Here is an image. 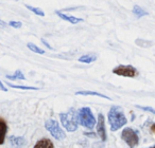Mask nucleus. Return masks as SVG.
Segmentation results:
<instances>
[{
    "label": "nucleus",
    "mask_w": 155,
    "mask_h": 148,
    "mask_svg": "<svg viewBox=\"0 0 155 148\" xmlns=\"http://www.w3.org/2000/svg\"><path fill=\"white\" fill-rule=\"evenodd\" d=\"M108 123H110V130L112 131H117L120 128H122L123 126H125L127 123V120L124 115L122 108L120 106H112L108 111L107 114Z\"/></svg>",
    "instance_id": "obj_1"
},
{
    "label": "nucleus",
    "mask_w": 155,
    "mask_h": 148,
    "mask_svg": "<svg viewBox=\"0 0 155 148\" xmlns=\"http://www.w3.org/2000/svg\"><path fill=\"white\" fill-rule=\"evenodd\" d=\"M60 120L63 127L68 132H74L79 127V112L74 108H70L68 112L60 113Z\"/></svg>",
    "instance_id": "obj_2"
},
{
    "label": "nucleus",
    "mask_w": 155,
    "mask_h": 148,
    "mask_svg": "<svg viewBox=\"0 0 155 148\" xmlns=\"http://www.w3.org/2000/svg\"><path fill=\"white\" fill-rule=\"evenodd\" d=\"M79 122L80 125L87 129H94L97 125L98 120H96L93 111L89 107H82L79 109Z\"/></svg>",
    "instance_id": "obj_3"
},
{
    "label": "nucleus",
    "mask_w": 155,
    "mask_h": 148,
    "mask_svg": "<svg viewBox=\"0 0 155 148\" xmlns=\"http://www.w3.org/2000/svg\"><path fill=\"white\" fill-rule=\"evenodd\" d=\"M45 127L48 130V132L56 140H64L66 137V133L64 132L62 128L60 127L58 122H56L53 118H49L45 122Z\"/></svg>",
    "instance_id": "obj_4"
},
{
    "label": "nucleus",
    "mask_w": 155,
    "mask_h": 148,
    "mask_svg": "<svg viewBox=\"0 0 155 148\" xmlns=\"http://www.w3.org/2000/svg\"><path fill=\"white\" fill-rule=\"evenodd\" d=\"M121 139L130 146V147H136L139 144V135L136 130L131 127H127L121 132Z\"/></svg>",
    "instance_id": "obj_5"
},
{
    "label": "nucleus",
    "mask_w": 155,
    "mask_h": 148,
    "mask_svg": "<svg viewBox=\"0 0 155 148\" xmlns=\"http://www.w3.org/2000/svg\"><path fill=\"white\" fill-rule=\"evenodd\" d=\"M113 73L119 76H123V77H136L138 75V71L136 68H134L133 66H124V65H120L117 66L113 69Z\"/></svg>",
    "instance_id": "obj_6"
},
{
    "label": "nucleus",
    "mask_w": 155,
    "mask_h": 148,
    "mask_svg": "<svg viewBox=\"0 0 155 148\" xmlns=\"http://www.w3.org/2000/svg\"><path fill=\"white\" fill-rule=\"evenodd\" d=\"M97 132L102 141H106V128H105V120L102 113H99L97 122Z\"/></svg>",
    "instance_id": "obj_7"
},
{
    "label": "nucleus",
    "mask_w": 155,
    "mask_h": 148,
    "mask_svg": "<svg viewBox=\"0 0 155 148\" xmlns=\"http://www.w3.org/2000/svg\"><path fill=\"white\" fill-rule=\"evenodd\" d=\"M55 14L60 18H62L63 20L70 22V24H80V22L84 21V19H83V18H79V17H74V16L66 15V14L62 13V12H60V11H55Z\"/></svg>",
    "instance_id": "obj_8"
},
{
    "label": "nucleus",
    "mask_w": 155,
    "mask_h": 148,
    "mask_svg": "<svg viewBox=\"0 0 155 148\" xmlns=\"http://www.w3.org/2000/svg\"><path fill=\"white\" fill-rule=\"evenodd\" d=\"M9 141L12 146H17V147H22L28 144L26 137H15V135H11L9 137Z\"/></svg>",
    "instance_id": "obj_9"
},
{
    "label": "nucleus",
    "mask_w": 155,
    "mask_h": 148,
    "mask_svg": "<svg viewBox=\"0 0 155 148\" xmlns=\"http://www.w3.org/2000/svg\"><path fill=\"white\" fill-rule=\"evenodd\" d=\"M96 60H97V55L93 53L84 54L81 57H79V61L82 62V64H91V62L96 61Z\"/></svg>",
    "instance_id": "obj_10"
},
{
    "label": "nucleus",
    "mask_w": 155,
    "mask_h": 148,
    "mask_svg": "<svg viewBox=\"0 0 155 148\" xmlns=\"http://www.w3.org/2000/svg\"><path fill=\"white\" fill-rule=\"evenodd\" d=\"M35 148H51L53 147V143L51 142V140L47 139V137H44V139H41L39 141L36 142V144H35L34 146Z\"/></svg>",
    "instance_id": "obj_11"
},
{
    "label": "nucleus",
    "mask_w": 155,
    "mask_h": 148,
    "mask_svg": "<svg viewBox=\"0 0 155 148\" xmlns=\"http://www.w3.org/2000/svg\"><path fill=\"white\" fill-rule=\"evenodd\" d=\"M75 95H85V96H87V95H94V96H99L102 97V99L110 101V97L106 96V95L102 94V93L96 92V91H78V92H75Z\"/></svg>",
    "instance_id": "obj_12"
},
{
    "label": "nucleus",
    "mask_w": 155,
    "mask_h": 148,
    "mask_svg": "<svg viewBox=\"0 0 155 148\" xmlns=\"http://www.w3.org/2000/svg\"><path fill=\"white\" fill-rule=\"evenodd\" d=\"M5 77L11 80H26V77H25L24 73H22L21 70H16L15 72H14V74H12V75H7Z\"/></svg>",
    "instance_id": "obj_13"
},
{
    "label": "nucleus",
    "mask_w": 155,
    "mask_h": 148,
    "mask_svg": "<svg viewBox=\"0 0 155 148\" xmlns=\"http://www.w3.org/2000/svg\"><path fill=\"white\" fill-rule=\"evenodd\" d=\"M132 12H133L134 15H136V17H137V18H141V17H143V16H148L149 15L148 12H146L143 9H141L139 5H134L133 11H132Z\"/></svg>",
    "instance_id": "obj_14"
},
{
    "label": "nucleus",
    "mask_w": 155,
    "mask_h": 148,
    "mask_svg": "<svg viewBox=\"0 0 155 148\" xmlns=\"http://www.w3.org/2000/svg\"><path fill=\"white\" fill-rule=\"evenodd\" d=\"M27 47H28V49L30 50V51H32V52H34V53H36V54H45V51H44L43 49H41L39 47H37L36 45H34V43H27Z\"/></svg>",
    "instance_id": "obj_15"
},
{
    "label": "nucleus",
    "mask_w": 155,
    "mask_h": 148,
    "mask_svg": "<svg viewBox=\"0 0 155 148\" xmlns=\"http://www.w3.org/2000/svg\"><path fill=\"white\" fill-rule=\"evenodd\" d=\"M26 8L29 10V11L33 12L35 15L39 16V17H44V16H45V12H44L43 10L39 9V8H34V7H31V5H26Z\"/></svg>",
    "instance_id": "obj_16"
},
{
    "label": "nucleus",
    "mask_w": 155,
    "mask_h": 148,
    "mask_svg": "<svg viewBox=\"0 0 155 148\" xmlns=\"http://www.w3.org/2000/svg\"><path fill=\"white\" fill-rule=\"evenodd\" d=\"M8 86L14 89H20V90H39L37 87H29V86H19V85H13V84H8Z\"/></svg>",
    "instance_id": "obj_17"
},
{
    "label": "nucleus",
    "mask_w": 155,
    "mask_h": 148,
    "mask_svg": "<svg viewBox=\"0 0 155 148\" xmlns=\"http://www.w3.org/2000/svg\"><path fill=\"white\" fill-rule=\"evenodd\" d=\"M1 124H2V130H3V137H2V141H1V144L5 143V137H7V131H8V126H7V123L3 118H1Z\"/></svg>",
    "instance_id": "obj_18"
},
{
    "label": "nucleus",
    "mask_w": 155,
    "mask_h": 148,
    "mask_svg": "<svg viewBox=\"0 0 155 148\" xmlns=\"http://www.w3.org/2000/svg\"><path fill=\"white\" fill-rule=\"evenodd\" d=\"M9 26L14 29H20L22 27V24L20 21H14V20H12V21L9 22Z\"/></svg>",
    "instance_id": "obj_19"
},
{
    "label": "nucleus",
    "mask_w": 155,
    "mask_h": 148,
    "mask_svg": "<svg viewBox=\"0 0 155 148\" xmlns=\"http://www.w3.org/2000/svg\"><path fill=\"white\" fill-rule=\"evenodd\" d=\"M136 107L140 110H143V111H148V112H151V113L155 114V109L152 107H143V106H139V105H137Z\"/></svg>",
    "instance_id": "obj_20"
},
{
    "label": "nucleus",
    "mask_w": 155,
    "mask_h": 148,
    "mask_svg": "<svg viewBox=\"0 0 155 148\" xmlns=\"http://www.w3.org/2000/svg\"><path fill=\"white\" fill-rule=\"evenodd\" d=\"M41 43H44V45H45V46H46V47H47V48H48V49H50V50H53V48H52V47H51V46H50V45H49V43H47V41H46V40H45V39H43V38H41Z\"/></svg>",
    "instance_id": "obj_21"
},
{
    "label": "nucleus",
    "mask_w": 155,
    "mask_h": 148,
    "mask_svg": "<svg viewBox=\"0 0 155 148\" xmlns=\"http://www.w3.org/2000/svg\"><path fill=\"white\" fill-rule=\"evenodd\" d=\"M0 88H1V90L2 91H8V89L5 88V84H3V82H0Z\"/></svg>",
    "instance_id": "obj_22"
},
{
    "label": "nucleus",
    "mask_w": 155,
    "mask_h": 148,
    "mask_svg": "<svg viewBox=\"0 0 155 148\" xmlns=\"http://www.w3.org/2000/svg\"><path fill=\"white\" fill-rule=\"evenodd\" d=\"M85 135H87V137H96V134L95 133H84Z\"/></svg>",
    "instance_id": "obj_23"
},
{
    "label": "nucleus",
    "mask_w": 155,
    "mask_h": 148,
    "mask_svg": "<svg viewBox=\"0 0 155 148\" xmlns=\"http://www.w3.org/2000/svg\"><path fill=\"white\" fill-rule=\"evenodd\" d=\"M151 130H152V131H153V132H154V133H155V125H153V126H152V127H151Z\"/></svg>",
    "instance_id": "obj_24"
},
{
    "label": "nucleus",
    "mask_w": 155,
    "mask_h": 148,
    "mask_svg": "<svg viewBox=\"0 0 155 148\" xmlns=\"http://www.w3.org/2000/svg\"><path fill=\"white\" fill-rule=\"evenodd\" d=\"M152 147H154V148H155V145H154V146H152Z\"/></svg>",
    "instance_id": "obj_25"
},
{
    "label": "nucleus",
    "mask_w": 155,
    "mask_h": 148,
    "mask_svg": "<svg viewBox=\"0 0 155 148\" xmlns=\"http://www.w3.org/2000/svg\"><path fill=\"white\" fill-rule=\"evenodd\" d=\"M17 1H18V0H17Z\"/></svg>",
    "instance_id": "obj_26"
}]
</instances>
